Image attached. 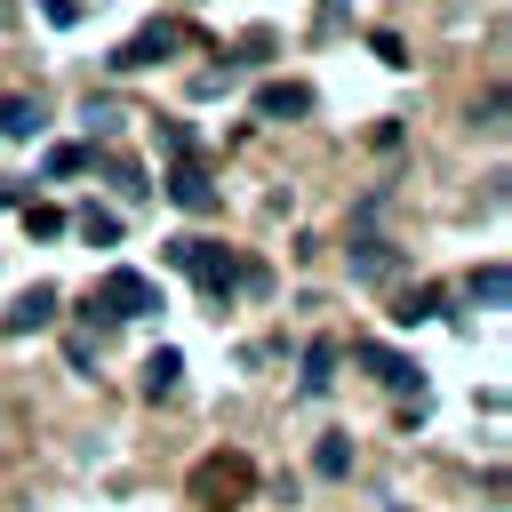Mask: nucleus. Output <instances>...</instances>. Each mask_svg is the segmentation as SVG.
I'll return each instance as SVG.
<instances>
[{
	"mask_svg": "<svg viewBox=\"0 0 512 512\" xmlns=\"http://www.w3.org/2000/svg\"><path fill=\"white\" fill-rule=\"evenodd\" d=\"M176 376H184V352H176V344H160V352L144 360V400H168V392H176Z\"/></svg>",
	"mask_w": 512,
	"mask_h": 512,
	"instance_id": "nucleus-11",
	"label": "nucleus"
},
{
	"mask_svg": "<svg viewBox=\"0 0 512 512\" xmlns=\"http://www.w3.org/2000/svg\"><path fill=\"white\" fill-rule=\"evenodd\" d=\"M40 136V104L32 96H0V144H32Z\"/></svg>",
	"mask_w": 512,
	"mask_h": 512,
	"instance_id": "nucleus-10",
	"label": "nucleus"
},
{
	"mask_svg": "<svg viewBox=\"0 0 512 512\" xmlns=\"http://www.w3.org/2000/svg\"><path fill=\"white\" fill-rule=\"evenodd\" d=\"M88 160H96V168H104V176H112V184H120L128 200H144V192H152V184H144V168H136L128 152H88Z\"/></svg>",
	"mask_w": 512,
	"mask_h": 512,
	"instance_id": "nucleus-12",
	"label": "nucleus"
},
{
	"mask_svg": "<svg viewBox=\"0 0 512 512\" xmlns=\"http://www.w3.org/2000/svg\"><path fill=\"white\" fill-rule=\"evenodd\" d=\"M64 224H72L88 248H112V240H120V216H112V208H80V216H64Z\"/></svg>",
	"mask_w": 512,
	"mask_h": 512,
	"instance_id": "nucleus-13",
	"label": "nucleus"
},
{
	"mask_svg": "<svg viewBox=\"0 0 512 512\" xmlns=\"http://www.w3.org/2000/svg\"><path fill=\"white\" fill-rule=\"evenodd\" d=\"M256 112H264V120H304V112H312V88H304V80H264V88H256Z\"/></svg>",
	"mask_w": 512,
	"mask_h": 512,
	"instance_id": "nucleus-8",
	"label": "nucleus"
},
{
	"mask_svg": "<svg viewBox=\"0 0 512 512\" xmlns=\"http://www.w3.org/2000/svg\"><path fill=\"white\" fill-rule=\"evenodd\" d=\"M168 48H184V24H168V16H152L144 32H128V40L112 48V72H144V64H160Z\"/></svg>",
	"mask_w": 512,
	"mask_h": 512,
	"instance_id": "nucleus-3",
	"label": "nucleus"
},
{
	"mask_svg": "<svg viewBox=\"0 0 512 512\" xmlns=\"http://www.w3.org/2000/svg\"><path fill=\"white\" fill-rule=\"evenodd\" d=\"M464 288H472V304H488V312H496V304H504V288H512V280H504V264H480V272H472V280H464Z\"/></svg>",
	"mask_w": 512,
	"mask_h": 512,
	"instance_id": "nucleus-16",
	"label": "nucleus"
},
{
	"mask_svg": "<svg viewBox=\"0 0 512 512\" xmlns=\"http://www.w3.org/2000/svg\"><path fill=\"white\" fill-rule=\"evenodd\" d=\"M352 360H360V368H368L376 384H392V392H416V400H424V384H416L424 368H416V360H400L392 344H352Z\"/></svg>",
	"mask_w": 512,
	"mask_h": 512,
	"instance_id": "nucleus-6",
	"label": "nucleus"
},
{
	"mask_svg": "<svg viewBox=\"0 0 512 512\" xmlns=\"http://www.w3.org/2000/svg\"><path fill=\"white\" fill-rule=\"evenodd\" d=\"M0 208H24V184H8V176H0Z\"/></svg>",
	"mask_w": 512,
	"mask_h": 512,
	"instance_id": "nucleus-20",
	"label": "nucleus"
},
{
	"mask_svg": "<svg viewBox=\"0 0 512 512\" xmlns=\"http://www.w3.org/2000/svg\"><path fill=\"white\" fill-rule=\"evenodd\" d=\"M344 256H352V280H376V288H384V280H400V264H408L384 232H352V248H344Z\"/></svg>",
	"mask_w": 512,
	"mask_h": 512,
	"instance_id": "nucleus-4",
	"label": "nucleus"
},
{
	"mask_svg": "<svg viewBox=\"0 0 512 512\" xmlns=\"http://www.w3.org/2000/svg\"><path fill=\"white\" fill-rule=\"evenodd\" d=\"M440 304H448L440 288H408V296L392 304V320H400V328H424V320H440Z\"/></svg>",
	"mask_w": 512,
	"mask_h": 512,
	"instance_id": "nucleus-14",
	"label": "nucleus"
},
{
	"mask_svg": "<svg viewBox=\"0 0 512 512\" xmlns=\"http://www.w3.org/2000/svg\"><path fill=\"white\" fill-rule=\"evenodd\" d=\"M88 168V144H48V176H80Z\"/></svg>",
	"mask_w": 512,
	"mask_h": 512,
	"instance_id": "nucleus-18",
	"label": "nucleus"
},
{
	"mask_svg": "<svg viewBox=\"0 0 512 512\" xmlns=\"http://www.w3.org/2000/svg\"><path fill=\"white\" fill-rule=\"evenodd\" d=\"M144 312H160V288H152L136 264H112V272L88 288V320H104V328H120V320H144Z\"/></svg>",
	"mask_w": 512,
	"mask_h": 512,
	"instance_id": "nucleus-1",
	"label": "nucleus"
},
{
	"mask_svg": "<svg viewBox=\"0 0 512 512\" xmlns=\"http://www.w3.org/2000/svg\"><path fill=\"white\" fill-rule=\"evenodd\" d=\"M160 256H168L176 272H192V280H200V288H208L216 304H224V296L240 288V256H232L224 240H200V232H184V240H168Z\"/></svg>",
	"mask_w": 512,
	"mask_h": 512,
	"instance_id": "nucleus-2",
	"label": "nucleus"
},
{
	"mask_svg": "<svg viewBox=\"0 0 512 512\" xmlns=\"http://www.w3.org/2000/svg\"><path fill=\"white\" fill-rule=\"evenodd\" d=\"M24 232H32V240H56V232H64V208H48V200H24Z\"/></svg>",
	"mask_w": 512,
	"mask_h": 512,
	"instance_id": "nucleus-17",
	"label": "nucleus"
},
{
	"mask_svg": "<svg viewBox=\"0 0 512 512\" xmlns=\"http://www.w3.org/2000/svg\"><path fill=\"white\" fill-rule=\"evenodd\" d=\"M336 360H344V352H336V336H312V344H304V376H296V384H304V400H328Z\"/></svg>",
	"mask_w": 512,
	"mask_h": 512,
	"instance_id": "nucleus-9",
	"label": "nucleus"
},
{
	"mask_svg": "<svg viewBox=\"0 0 512 512\" xmlns=\"http://www.w3.org/2000/svg\"><path fill=\"white\" fill-rule=\"evenodd\" d=\"M168 200H176V208H192V216H208V208H216V176H208V160H192V152H184V160L168 168Z\"/></svg>",
	"mask_w": 512,
	"mask_h": 512,
	"instance_id": "nucleus-5",
	"label": "nucleus"
},
{
	"mask_svg": "<svg viewBox=\"0 0 512 512\" xmlns=\"http://www.w3.org/2000/svg\"><path fill=\"white\" fill-rule=\"evenodd\" d=\"M48 8V24H80V0H40Z\"/></svg>",
	"mask_w": 512,
	"mask_h": 512,
	"instance_id": "nucleus-19",
	"label": "nucleus"
},
{
	"mask_svg": "<svg viewBox=\"0 0 512 512\" xmlns=\"http://www.w3.org/2000/svg\"><path fill=\"white\" fill-rule=\"evenodd\" d=\"M312 472H320V480H344V472H352V440H344V432H328V440L312 448Z\"/></svg>",
	"mask_w": 512,
	"mask_h": 512,
	"instance_id": "nucleus-15",
	"label": "nucleus"
},
{
	"mask_svg": "<svg viewBox=\"0 0 512 512\" xmlns=\"http://www.w3.org/2000/svg\"><path fill=\"white\" fill-rule=\"evenodd\" d=\"M56 304H64V296H56L48 280H32V288L0 312V328H8V336H32V328H48V320H56Z\"/></svg>",
	"mask_w": 512,
	"mask_h": 512,
	"instance_id": "nucleus-7",
	"label": "nucleus"
}]
</instances>
